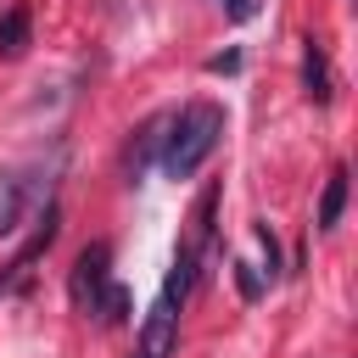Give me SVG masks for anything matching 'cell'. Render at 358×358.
Instances as JSON below:
<instances>
[{
  "label": "cell",
  "mask_w": 358,
  "mask_h": 358,
  "mask_svg": "<svg viewBox=\"0 0 358 358\" xmlns=\"http://www.w3.org/2000/svg\"><path fill=\"white\" fill-rule=\"evenodd\" d=\"M173 341H179V313H173L168 296H157L151 313H145V324H140V352L134 358H168Z\"/></svg>",
  "instance_id": "obj_2"
},
{
  "label": "cell",
  "mask_w": 358,
  "mask_h": 358,
  "mask_svg": "<svg viewBox=\"0 0 358 358\" xmlns=\"http://www.w3.org/2000/svg\"><path fill=\"white\" fill-rule=\"evenodd\" d=\"M207 67H213V73H235V67H241V56H235V50H229V56H213V62H207Z\"/></svg>",
  "instance_id": "obj_14"
},
{
  "label": "cell",
  "mask_w": 358,
  "mask_h": 358,
  "mask_svg": "<svg viewBox=\"0 0 358 358\" xmlns=\"http://www.w3.org/2000/svg\"><path fill=\"white\" fill-rule=\"evenodd\" d=\"M106 263H112V246L106 241H95V246L78 252V268H73V302L78 308H95V296L106 285Z\"/></svg>",
  "instance_id": "obj_3"
},
{
  "label": "cell",
  "mask_w": 358,
  "mask_h": 358,
  "mask_svg": "<svg viewBox=\"0 0 358 358\" xmlns=\"http://www.w3.org/2000/svg\"><path fill=\"white\" fill-rule=\"evenodd\" d=\"M341 207H347V168H336L324 179V196H319V229H336L341 224Z\"/></svg>",
  "instance_id": "obj_5"
},
{
  "label": "cell",
  "mask_w": 358,
  "mask_h": 358,
  "mask_svg": "<svg viewBox=\"0 0 358 358\" xmlns=\"http://www.w3.org/2000/svg\"><path fill=\"white\" fill-rule=\"evenodd\" d=\"M22 45H28V6H11L0 17V56H22Z\"/></svg>",
  "instance_id": "obj_6"
},
{
  "label": "cell",
  "mask_w": 358,
  "mask_h": 358,
  "mask_svg": "<svg viewBox=\"0 0 358 358\" xmlns=\"http://www.w3.org/2000/svg\"><path fill=\"white\" fill-rule=\"evenodd\" d=\"M17 218H22V185L11 173H0V235H11Z\"/></svg>",
  "instance_id": "obj_9"
},
{
  "label": "cell",
  "mask_w": 358,
  "mask_h": 358,
  "mask_svg": "<svg viewBox=\"0 0 358 358\" xmlns=\"http://www.w3.org/2000/svg\"><path fill=\"white\" fill-rule=\"evenodd\" d=\"M302 84H308V95L324 106L330 101V62H324V45H313L308 39V50H302Z\"/></svg>",
  "instance_id": "obj_4"
},
{
  "label": "cell",
  "mask_w": 358,
  "mask_h": 358,
  "mask_svg": "<svg viewBox=\"0 0 358 358\" xmlns=\"http://www.w3.org/2000/svg\"><path fill=\"white\" fill-rule=\"evenodd\" d=\"M168 123H173V117H151V123L140 129V140H134V151H129V168H134V173H140V168H145V157L168 140Z\"/></svg>",
  "instance_id": "obj_7"
},
{
  "label": "cell",
  "mask_w": 358,
  "mask_h": 358,
  "mask_svg": "<svg viewBox=\"0 0 358 358\" xmlns=\"http://www.w3.org/2000/svg\"><path fill=\"white\" fill-rule=\"evenodd\" d=\"M190 285H196V257H190V252H179V257H173V268H168V285H162V296L179 308Z\"/></svg>",
  "instance_id": "obj_8"
},
{
  "label": "cell",
  "mask_w": 358,
  "mask_h": 358,
  "mask_svg": "<svg viewBox=\"0 0 358 358\" xmlns=\"http://www.w3.org/2000/svg\"><path fill=\"white\" fill-rule=\"evenodd\" d=\"M90 313H101L106 324H123V319H129V291H123V285H101V296H95Z\"/></svg>",
  "instance_id": "obj_10"
},
{
  "label": "cell",
  "mask_w": 358,
  "mask_h": 358,
  "mask_svg": "<svg viewBox=\"0 0 358 358\" xmlns=\"http://www.w3.org/2000/svg\"><path fill=\"white\" fill-rule=\"evenodd\" d=\"M252 235H257V246H263V257H268V280H274V274H280V246H274V229H268V224H257Z\"/></svg>",
  "instance_id": "obj_12"
},
{
  "label": "cell",
  "mask_w": 358,
  "mask_h": 358,
  "mask_svg": "<svg viewBox=\"0 0 358 358\" xmlns=\"http://www.w3.org/2000/svg\"><path fill=\"white\" fill-rule=\"evenodd\" d=\"M224 6H229V17H235V22H246V17L257 11V0H224Z\"/></svg>",
  "instance_id": "obj_13"
},
{
  "label": "cell",
  "mask_w": 358,
  "mask_h": 358,
  "mask_svg": "<svg viewBox=\"0 0 358 358\" xmlns=\"http://www.w3.org/2000/svg\"><path fill=\"white\" fill-rule=\"evenodd\" d=\"M229 268H235V285H241V296H246V302H257V296H263V280H257V268H252V263H241V257H235Z\"/></svg>",
  "instance_id": "obj_11"
},
{
  "label": "cell",
  "mask_w": 358,
  "mask_h": 358,
  "mask_svg": "<svg viewBox=\"0 0 358 358\" xmlns=\"http://www.w3.org/2000/svg\"><path fill=\"white\" fill-rule=\"evenodd\" d=\"M168 129H173V134L162 140V173H168V179H190V173L213 157V145H218V134H224V112H218L213 101H196V106H185Z\"/></svg>",
  "instance_id": "obj_1"
}]
</instances>
